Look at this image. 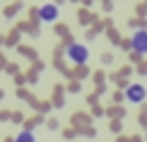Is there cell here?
Listing matches in <instances>:
<instances>
[{
    "instance_id": "3957f363",
    "label": "cell",
    "mask_w": 147,
    "mask_h": 142,
    "mask_svg": "<svg viewBox=\"0 0 147 142\" xmlns=\"http://www.w3.org/2000/svg\"><path fill=\"white\" fill-rule=\"evenodd\" d=\"M131 48L138 53V55H147V30H138V32H133V37H131Z\"/></svg>"
},
{
    "instance_id": "6da1fadb",
    "label": "cell",
    "mask_w": 147,
    "mask_h": 142,
    "mask_svg": "<svg viewBox=\"0 0 147 142\" xmlns=\"http://www.w3.org/2000/svg\"><path fill=\"white\" fill-rule=\"evenodd\" d=\"M64 53H67L69 62H74V64H85V62L90 60V50H87V46H83V44H69Z\"/></svg>"
},
{
    "instance_id": "5b68a950",
    "label": "cell",
    "mask_w": 147,
    "mask_h": 142,
    "mask_svg": "<svg viewBox=\"0 0 147 142\" xmlns=\"http://www.w3.org/2000/svg\"><path fill=\"white\" fill-rule=\"evenodd\" d=\"M14 142H37V137L30 133V131H21L18 135H16V140Z\"/></svg>"
},
{
    "instance_id": "7a4b0ae2",
    "label": "cell",
    "mask_w": 147,
    "mask_h": 142,
    "mask_svg": "<svg viewBox=\"0 0 147 142\" xmlns=\"http://www.w3.org/2000/svg\"><path fill=\"white\" fill-rule=\"evenodd\" d=\"M124 96H126V101H129V103H133V105L145 103V98H147V87H145V85L133 82V85H129V87H126Z\"/></svg>"
},
{
    "instance_id": "277c9868",
    "label": "cell",
    "mask_w": 147,
    "mask_h": 142,
    "mask_svg": "<svg viewBox=\"0 0 147 142\" xmlns=\"http://www.w3.org/2000/svg\"><path fill=\"white\" fill-rule=\"evenodd\" d=\"M57 14H60V9H57V5H41L39 7V18L44 21V23H53L55 18H57Z\"/></svg>"
}]
</instances>
